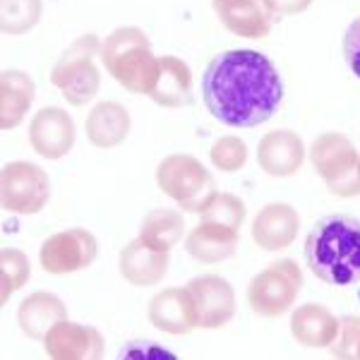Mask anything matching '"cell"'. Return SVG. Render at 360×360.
<instances>
[{
    "label": "cell",
    "instance_id": "cell-15",
    "mask_svg": "<svg viewBox=\"0 0 360 360\" xmlns=\"http://www.w3.org/2000/svg\"><path fill=\"white\" fill-rule=\"evenodd\" d=\"M68 319V307L58 295L46 291L29 293L17 307V324H20L22 334L32 341H44L46 334Z\"/></svg>",
    "mask_w": 360,
    "mask_h": 360
},
{
    "label": "cell",
    "instance_id": "cell-13",
    "mask_svg": "<svg viewBox=\"0 0 360 360\" xmlns=\"http://www.w3.org/2000/svg\"><path fill=\"white\" fill-rule=\"evenodd\" d=\"M130 111L118 101H98L84 118V135L96 149L120 147L130 135Z\"/></svg>",
    "mask_w": 360,
    "mask_h": 360
},
{
    "label": "cell",
    "instance_id": "cell-12",
    "mask_svg": "<svg viewBox=\"0 0 360 360\" xmlns=\"http://www.w3.org/2000/svg\"><path fill=\"white\" fill-rule=\"evenodd\" d=\"M147 317L164 334H188L197 327L195 303L188 286L185 288H164L149 300Z\"/></svg>",
    "mask_w": 360,
    "mask_h": 360
},
{
    "label": "cell",
    "instance_id": "cell-20",
    "mask_svg": "<svg viewBox=\"0 0 360 360\" xmlns=\"http://www.w3.org/2000/svg\"><path fill=\"white\" fill-rule=\"evenodd\" d=\"M149 98L164 108H178L193 101V75L173 56L159 58V77L154 82V89L149 91Z\"/></svg>",
    "mask_w": 360,
    "mask_h": 360
},
{
    "label": "cell",
    "instance_id": "cell-24",
    "mask_svg": "<svg viewBox=\"0 0 360 360\" xmlns=\"http://www.w3.org/2000/svg\"><path fill=\"white\" fill-rule=\"evenodd\" d=\"M185 224L183 217L173 209H154L144 217L142 226H139V238L154 250L168 252L176 243L183 238Z\"/></svg>",
    "mask_w": 360,
    "mask_h": 360
},
{
    "label": "cell",
    "instance_id": "cell-19",
    "mask_svg": "<svg viewBox=\"0 0 360 360\" xmlns=\"http://www.w3.org/2000/svg\"><path fill=\"white\" fill-rule=\"evenodd\" d=\"M310 156L317 173L327 178L329 185L339 183L346 176H353V168H356V149L346 137L336 135V132L317 137Z\"/></svg>",
    "mask_w": 360,
    "mask_h": 360
},
{
    "label": "cell",
    "instance_id": "cell-25",
    "mask_svg": "<svg viewBox=\"0 0 360 360\" xmlns=\"http://www.w3.org/2000/svg\"><path fill=\"white\" fill-rule=\"evenodd\" d=\"M44 17V0H0V29L8 37H25Z\"/></svg>",
    "mask_w": 360,
    "mask_h": 360
},
{
    "label": "cell",
    "instance_id": "cell-3",
    "mask_svg": "<svg viewBox=\"0 0 360 360\" xmlns=\"http://www.w3.org/2000/svg\"><path fill=\"white\" fill-rule=\"evenodd\" d=\"M101 65L123 89L149 96L159 77V58L139 27H118L101 41Z\"/></svg>",
    "mask_w": 360,
    "mask_h": 360
},
{
    "label": "cell",
    "instance_id": "cell-7",
    "mask_svg": "<svg viewBox=\"0 0 360 360\" xmlns=\"http://www.w3.org/2000/svg\"><path fill=\"white\" fill-rule=\"evenodd\" d=\"M98 257V240L86 229H65L49 236L39 248V264L46 274L65 276L82 271Z\"/></svg>",
    "mask_w": 360,
    "mask_h": 360
},
{
    "label": "cell",
    "instance_id": "cell-6",
    "mask_svg": "<svg viewBox=\"0 0 360 360\" xmlns=\"http://www.w3.org/2000/svg\"><path fill=\"white\" fill-rule=\"evenodd\" d=\"M51 200V178L32 161H10L0 171V205L17 217L44 212Z\"/></svg>",
    "mask_w": 360,
    "mask_h": 360
},
{
    "label": "cell",
    "instance_id": "cell-27",
    "mask_svg": "<svg viewBox=\"0 0 360 360\" xmlns=\"http://www.w3.org/2000/svg\"><path fill=\"white\" fill-rule=\"evenodd\" d=\"M243 214H245V207L243 202L233 195H214L212 202L202 209V221H214L229 226V229L238 231L243 221Z\"/></svg>",
    "mask_w": 360,
    "mask_h": 360
},
{
    "label": "cell",
    "instance_id": "cell-16",
    "mask_svg": "<svg viewBox=\"0 0 360 360\" xmlns=\"http://www.w3.org/2000/svg\"><path fill=\"white\" fill-rule=\"evenodd\" d=\"M34 96H37V86L25 70H3L0 75V127L15 130L17 125L25 123Z\"/></svg>",
    "mask_w": 360,
    "mask_h": 360
},
{
    "label": "cell",
    "instance_id": "cell-23",
    "mask_svg": "<svg viewBox=\"0 0 360 360\" xmlns=\"http://www.w3.org/2000/svg\"><path fill=\"white\" fill-rule=\"evenodd\" d=\"M238 236L233 229L214 221H202L188 236V252L200 262H221L236 250Z\"/></svg>",
    "mask_w": 360,
    "mask_h": 360
},
{
    "label": "cell",
    "instance_id": "cell-9",
    "mask_svg": "<svg viewBox=\"0 0 360 360\" xmlns=\"http://www.w3.org/2000/svg\"><path fill=\"white\" fill-rule=\"evenodd\" d=\"M29 147L46 161H60L72 152L77 130L75 120L65 108L60 106H44L29 120L27 130Z\"/></svg>",
    "mask_w": 360,
    "mask_h": 360
},
{
    "label": "cell",
    "instance_id": "cell-14",
    "mask_svg": "<svg viewBox=\"0 0 360 360\" xmlns=\"http://www.w3.org/2000/svg\"><path fill=\"white\" fill-rule=\"evenodd\" d=\"M118 269H120V276H123L130 286H137V288L156 286V283L166 276L168 252L154 250L152 245H147L142 238H135V240H130L120 250Z\"/></svg>",
    "mask_w": 360,
    "mask_h": 360
},
{
    "label": "cell",
    "instance_id": "cell-17",
    "mask_svg": "<svg viewBox=\"0 0 360 360\" xmlns=\"http://www.w3.org/2000/svg\"><path fill=\"white\" fill-rule=\"evenodd\" d=\"M303 142L291 130H274L269 132L257 149V161L264 168V173L276 178L293 176L303 166Z\"/></svg>",
    "mask_w": 360,
    "mask_h": 360
},
{
    "label": "cell",
    "instance_id": "cell-28",
    "mask_svg": "<svg viewBox=\"0 0 360 360\" xmlns=\"http://www.w3.org/2000/svg\"><path fill=\"white\" fill-rule=\"evenodd\" d=\"M248 161V149L240 139L236 137H221L219 142H214L212 147V164L219 171L233 173L238 168H243V164Z\"/></svg>",
    "mask_w": 360,
    "mask_h": 360
},
{
    "label": "cell",
    "instance_id": "cell-30",
    "mask_svg": "<svg viewBox=\"0 0 360 360\" xmlns=\"http://www.w3.org/2000/svg\"><path fill=\"white\" fill-rule=\"evenodd\" d=\"M312 0H264V8L276 15H298Z\"/></svg>",
    "mask_w": 360,
    "mask_h": 360
},
{
    "label": "cell",
    "instance_id": "cell-10",
    "mask_svg": "<svg viewBox=\"0 0 360 360\" xmlns=\"http://www.w3.org/2000/svg\"><path fill=\"white\" fill-rule=\"evenodd\" d=\"M44 348L56 360H98L106 353V341L96 327L63 319L46 334Z\"/></svg>",
    "mask_w": 360,
    "mask_h": 360
},
{
    "label": "cell",
    "instance_id": "cell-4",
    "mask_svg": "<svg viewBox=\"0 0 360 360\" xmlns=\"http://www.w3.org/2000/svg\"><path fill=\"white\" fill-rule=\"evenodd\" d=\"M101 39L96 34H82L58 56L51 70V84L60 89L70 106H86L101 89Z\"/></svg>",
    "mask_w": 360,
    "mask_h": 360
},
{
    "label": "cell",
    "instance_id": "cell-18",
    "mask_svg": "<svg viewBox=\"0 0 360 360\" xmlns=\"http://www.w3.org/2000/svg\"><path fill=\"white\" fill-rule=\"evenodd\" d=\"M298 233V214L291 205L271 202L262 212L255 217L252 224V238L259 248L264 250H283L293 243Z\"/></svg>",
    "mask_w": 360,
    "mask_h": 360
},
{
    "label": "cell",
    "instance_id": "cell-11",
    "mask_svg": "<svg viewBox=\"0 0 360 360\" xmlns=\"http://www.w3.org/2000/svg\"><path fill=\"white\" fill-rule=\"evenodd\" d=\"M188 291L195 303L197 327L217 329L233 317L236 295L231 283L221 276H197L188 283Z\"/></svg>",
    "mask_w": 360,
    "mask_h": 360
},
{
    "label": "cell",
    "instance_id": "cell-29",
    "mask_svg": "<svg viewBox=\"0 0 360 360\" xmlns=\"http://www.w3.org/2000/svg\"><path fill=\"white\" fill-rule=\"evenodd\" d=\"M344 58L351 72L360 79V17L348 25L344 34Z\"/></svg>",
    "mask_w": 360,
    "mask_h": 360
},
{
    "label": "cell",
    "instance_id": "cell-31",
    "mask_svg": "<svg viewBox=\"0 0 360 360\" xmlns=\"http://www.w3.org/2000/svg\"><path fill=\"white\" fill-rule=\"evenodd\" d=\"M356 173H358V178H360V164H358V171Z\"/></svg>",
    "mask_w": 360,
    "mask_h": 360
},
{
    "label": "cell",
    "instance_id": "cell-8",
    "mask_svg": "<svg viewBox=\"0 0 360 360\" xmlns=\"http://www.w3.org/2000/svg\"><path fill=\"white\" fill-rule=\"evenodd\" d=\"M298 288H300L298 264L291 262V259H283V262H274L266 271L252 278L248 300L257 315L276 317L293 305Z\"/></svg>",
    "mask_w": 360,
    "mask_h": 360
},
{
    "label": "cell",
    "instance_id": "cell-2",
    "mask_svg": "<svg viewBox=\"0 0 360 360\" xmlns=\"http://www.w3.org/2000/svg\"><path fill=\"white\" fill-rule=\"evenodd\" d=\"M307 269L329 286H348L360 278V219L327 214L305 238Z\"/></svg>",
    "mask_w": 360,
    "mask_h": 360
},
{
    "label": "cell",
    "instance_id": "cell-32",
    "mask_svg": "<svg viewBox=\"0 0 360 360\" xmlns=\"http://www.w3.org/2000/svg\"><path fill=\"white\" fill-rule=\"evenodd\" d=\"M358 300H360V288H358Z\"/></svg>",
    "mask_w": 360,
    "mask_h": 360
},
{
    "label": "cell",
    "instance_id": "cell-21",
    "mask_svg": "<svg viewBox=\"0 0 360 360\" xmlns=\"http://www.w3.org/2000/svg\"><path fill=\"white\" fill-rule=\"evenodd\" d=\"M221 25L238 37L259 39L269 32V15L259 0H212Z\"/></svg>",
    "mask_w": 360,
    "mask_h": 360
},
{
    "label": "cell",
    "instance_id": "cell-26",
    "mask_svg": "<svg viewBox=\"0 0 360 360\" xmlns=\"http://www.w3.org/2000/svg\"><path fill=\"white\" fill-rule=\"evenodd\" d=\"M29 276H32V262L20 248H3L0 250V300L3 305H8L10 295L20 288L27 286Z\"/></svg>",
    "mask_w": 360,
    "mask_h": 360
},
{
    "label": "cell",
    "instance_id": "cell-22",
    "mask_svg": "<svg viewBox=\"0 0 360 360\" xmlns=\"http://www.w3.org/2000/svg\"><path fill=\"white\" fill-rule=\"evenodd\" d=\"M291 329L293 336L303 346L310 348H322L329 346L334 341L336 332H339V322L329 310H324L322 305H303L293 312L291 317Z\"/></svg>",
    "mask_w": 360,
    "mask_h": 360
},
{
    "label": "cell",
    "instance_id": "cell-5",
    "mask_svg": "<svg viewBox=\"0 0 360 360\" xmlns=\"http://www.w3.org/2000/svg\"><path fill=\"white\" fill-rule=\"evenodd\" d=\"M156 185L176 200L185 212L202 214L214 197V178L197 159L188 154H171L156 168Z\"/></svg>",
    "mask_w": 360,
    "mask_h": 360
},
{
    "label": "cell",
    "instance_id": "cell-1",
    "mask_svg": "<svg viewBox=\"0 0 360 360\" xmlns=\"http://www.w3.org/2000/svg\"><path fill=\"white\" fill-rule=\"evenodd\" d=\"M207 111L229 127H257L283 103L278 70L259 51L233 49L214 56L202 75Z\"/></svg>",
    "mask_w": 360,
    "mask_h": 360
}]
</instances>
